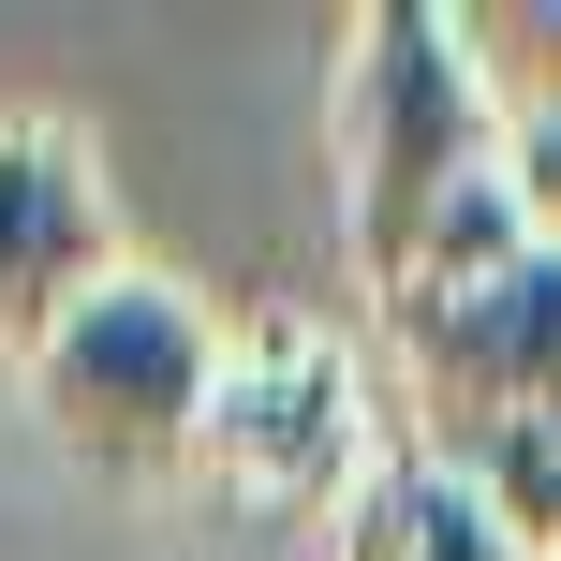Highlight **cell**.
<instances>
[{
  "instance_id": "9",
  "label": "cell",
  "mask_w": 561,
  "mask_h": 561,
  "mask_svg": "<svg viewBox=\"0 0 561 561\" xmlns=\"http://www.w3.org/2000/svg\"><path fill=\"white\" fill-rule=\"evenodd\" d=\"M547 561H561V547H547Z\"/></svg>"
},
{
  "instance_id": "5",
  "label": "cell",
  "mask_w": 561,
  "mask_h": 561,
  "mask_svg": "<svg viewBox=\"0 0 561 561\" xmlns=\"http://www.w3.org/2000/svg\"><path fill=\"white\" fill-rule=\"evenodd\" d=\"M89 280H118V207L89 148L59 118H0V355H30Z\"/></svg>"
},
{
  "instance_id": "4",
  "label": "cell",
  "mask_w": 561,
  "mask_h": 561,
  "mask_svg": "<svg viewBox=\"0 0 561 561\" xmlns=\"http://www.w3.org/2000/svg\"><path fill=\"white\" fill-rule=\"evenodd\" d=\"M207 458L252 503H325L355 488V355L325 325H237L207 385Z\"/></svg>"
},
{
  "instance_id": "6",
  "label": "cell",
  "mask_w": 561,
  "mask_h": 561,
  "mask_svg": "<svg viewBox=\"0 0 561 561\" xmlns=\"http://www.w3.org/2000/svg\"><path fill=\"white\" fill-rule=\"evenodd\" d=\"M340 561H533V547H517V533H503V517H488L458 473H428L414 444H385V458L355 473Z\"/></svg>"
},
{
  "instance_id": "2",
  "label": "cell",
  "mask_w": 561,
  "mask_h": 561,
  "mask_svg": "<svg viewBox=\"0 0 561 561\" xmlns=\"http://www.w3.org/2000/svg\"><path fill=\"white\" fill-rule=\"evenodd\" d=\"M503 178V104L473 89L444 0H369L340 30V222H355V280L399 296L414 252Z\"/></svg>"
},
{
  "instance_id": "8",
  "label": "cell",
  "mask_w": 561,
  "mask_h": 561,
  "mask_svg": "<svg viewBox=\"0 0 561 561\" xmlns=\"http://www.w3.org/2000/svg\"><path fill=\"white\" fill-rule=\"evenodd\" d=\"M503 178H517V207H533V237L561 252V118H517V134H503Z\"/></svg>"
},
{
  "instance_id": "7",
  "label": "cell",
  "mask_w": 561,
  "mask_h": 561,
  "mask_svg": "<svg viewBox=\"0 0 561 561\" xmlns=\"http://www.w3.org/2000/svg\"><path fill=\"white\" fill-rule=\"evenodd\" d=\"M458 59H473V89L517 118H561V0H473L458 15Z\"/></svg>"
},
{
  "instance_id": "3",
  "label": "cell",
  "mask_w": 561,
  "mask_h": 561,
  "mask_svg": "<svg viewBox=\"0 0 561 561\" xmlns=\"http://www.w3.org/2000/svg\"><path fill=\"white\" fill-rule=\"evenodd\" d=\"M15 369H30V414H45L59 458H89V473H118V488H163V473L207 458L222 325H207L163 266H118V280H89Z\"/></svg>"
},
{
  "instance_id": "1",
  "label": "cell",
  "mask_w": 561,
  "mask_h": 561,
  "mask_svg": "<svg viewBox=\"0 0 561 561\" xmlns=\"http://www.w3.org/2000/svg\"><path fill=\"white\" fill-rule=\"evenodd\" d=\"M399 369V444L458 473L517 547H561V252L533 237L517 266L444 280V296L369 310Z\"/></svg>"
}]
</instances>
